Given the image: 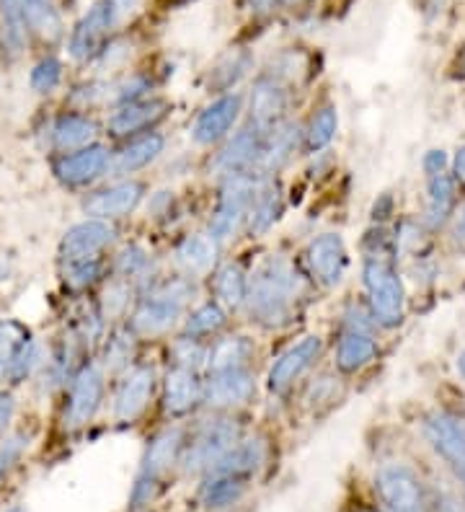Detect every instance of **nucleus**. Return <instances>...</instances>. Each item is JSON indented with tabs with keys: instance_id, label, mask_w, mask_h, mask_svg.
<instances>
[{
	"instance_id": "21",
	"label": "nucleus",
	"mask_w": 465,
	"mask_h": 512,
	"mask_svg": "<svg viewBox=\"0 0 465 512\" xmlns=\"http://www.w3.org/2000/svg\"><path fill=\"white\" fill-rule=\"evenodd\" d=\"M168 104L166 101L150 99V101H127L122 104V109L112 114L109 119V130L117 138H124V135H135V132H143L148 127H153L155 122H161L166 117Z\"/></svg>"
},
{
	"instance_id": "23",
	"label": "nucleus",
	"mask_w": 465,
	"mask_h": 512,
	"mask_svg": "<svg viewBox=\"0 0 465 512\" xmlns=\"http://www.w3.org/2000/svg\"><path fill=\"white\" fill-rule=\"evenodd\" d=\"M202 396V388H199L197 375L189 368H179L176 365L166 378V391H163V406H166L168 414H186Z\"/></svg>"
},
{
	"instance_id": "35",
	"label": "nucleus",
	"mask_w": 465,
	"mask_h": 512,
	"mask_svg": "<svg viewBox=\"0 0 465 512\" xmlns=\"http://www.w3.org/2000/svg\"><path fill=\"white\" fill-rule=\"evenodd\" d=\"M0 13H3V32L11 42L13 50H19L26 37L24 24V0H0Z\"/></svg>"
},
{
	"instance_id": "50",
	"label": "nucleus",
	"mask_w": 465,
	"mask_h": 512,
	"mask_svg": "<svg viewBox=\"0 0 465 512\" xmlns=\"http://www.w3.org/2000/svg\"><path fill=\"white\" fill-rule=\"evenodd\" d=\"M455 179H458L460 184H465V145L463 148H458V153H455Z\"/></svg>"
},
{
	"instance_id": "42",
	"label": "nucleus",
	"mask_w": 465,
	"mask_h": 512,
	"mask_svg": "<svg viewBox=\"0 0 465 512\" xmlns=\"http://www.w3.org/2000/svg\"><path fill=\"white\" fill-rule=\"evenodd\" d=\"M99 269H101L99 259H88V262L70 264L68 282L73 285V288H86V285H91V282L99 277Z\"/></svg>"
},
{
	"instance_id": "46",
	"label": "nucleus",
	"mask_w": 465,
	"mask_h": 512,
	"mask_svg": "<svg viewBox=\"0 0 465 512\" xmlns=\"http://www.w3.org/2000/svg\"><path fill=\"white\" fill-rule=\"evenodd\" d=\"M445 166H447L445 150H429L427 156H424V171H427L429 176L445 174Z\"/></svg>"
},
{
	"instance_id": "4",
	"label": "nucleus",
	"mask_w": 465,
	"mask_h": 512,
	"mask_svg": "<svg viewBox=\"0 0 465 512\" xmlns=\"http://www.w3.org/2000/svg\"><path fill=\"white\" fill-rule=\"evenodd\" d=\"M194 288L192 282L186 280H174L163 282L161 288L155 290L150 298H145L140 306H137L135 316H132V329L143 337H155V334H163L179 319L181 308L189 298H192Z\"/></svg>"
},
{
	"instance_id": "25",
	"label": "nucleus",
	"mask_w": 465,
	"mask_h": 512,
	"mask_svg": "<svg viewBox=\"0 0 465 512\" xmlns=\"http://www.w3.org/2000/svg\"><path fill=\"white\" fill-rule=\"evenodd\" d=\"M378 347L372 342V337L367 331L349 329L344 337L339 339V350H336V365H339L341 373H357V370L365 368L375 357Z\"/></svg>"
},
{
	"instance_id": "11",
	"label": "nucleus",
	"mask_w": 465,
	"mask_h": 512,
	"mask_svg": "<svg viewBox=\"0 0 465 512\" xmlns=\"http://www.w3.org/2000/svg\"><path fill=\"white\" fill-rule=\"evenodd\" d=\"M37 360V347L29 339V331L16 321L0 324V378L21 381Z\"/></svg>"
},
{
	"instance_id": "52",
	"label": "nucleus",
	"mask_w": 465,
	"mask_h": 512,
	"mask_svg": "<svg viewBox=\"0 0 465 512\" xmlns=\"http://www.w3.org/2000/svg\"><path fill=\"white\" fill-rule=\"evenodd\" d=\"M458 370H460V375H465V350L458 355Z\"/></svg>"
},
{
	"instance_id": "44",
	"label": "nucleus",
	"mask_w": 465,
	"mask_h": 512,
	"mask_svg": "<svg viewBox=\"0 0 465 512\" xmlns=\"http://www.w3.org/2000/svg\"><path fill=\"white\" fill-rule=\"evenodd\" d=\"M130 360V339L124 334H117V337L109 342V350H106V363L109 368H117V365L127 363Z\"/></svg>"
},
{
	"instance_id": "29",
	"label": "nucleus",
	"mask_w": 465,
	"mask_h": 512,
	"mask_svg": "<svg viewBox=\"0 0 465 512\" xmlns=\"http://www.w3.org/2000/svg\"><path fill=\"white\" fill-rule=\"evenodd\" d=\"M161 150H163V138L153 132V135H145V138L127 145V148L117 156L114 166H117L119 174H132V171L145 169L148 163H153L155 158L161 156Z\"/></svg>"
},
{
	"instance_id": "53",
	"label": "nucleus",
	"mask_w": 465,
	"mask_h": 512,
	"mask_svg": "<svg viewBox=\"0 0 465 512\" xmlns=\"http://www.w3.org/2000/svg\"><path fill=\"white\" fill-rule=\"evenodd\" d=\"M8 512H24V510H21V507H13V510H8Z\"/></svg>"
},
{
	"instance_id": "22",
	"label": "nucleus",
	"mask_w": 465,
	"mask_h": 512,
	"mask_svg": "<svg viewBox=\"0 0 465 512\" xmlns=\"http://www.w3.org/2000/svg\"><path fill=\"white\" fill-rule=\"evenodd\" d=\"M261 150H264V140H261V132L256 130H243L238 132L236 138L230 140L223 148V153L215 158V169L223 171V174H241L246 166H251L254 161L261 158Z\"/></svg>"
},
{
	"instance_id": "24",
	"label": "nucleus",
	"mask_w": 465,
	"mask_h": 512,
	"mask_svg": "<svg viewBox=\"0 0 465 512\" xmlns=\"http://www.w3.org/2000/svg\"><path fill=\"white\" fill-rule=\"evenodd\" d=\"M261 463H264V443H261V440H248V443L233 445V448L212 466L210 474L236 476V479L248 481Z\"/></svg>"
},
{
	"instance_id": "5",
	"label": "nucleus",
	"mask_w": 465,
	"mask_h": 512,
	"mask_svg": "<svg viewBox=\"0 0 465 512\" xmlns=\"http://www.w3.org/2000/svg\"><path fill=\"white\" fill-rule=\"evenodd\" d=\"M256 200V184L254 179H248L243 174H233L228 179V184L220 192V202H217V210L212 215L210 223V236L215 241H223V238L233 236L246 213L254 207Z\"/></svg>"
},
{
	"instance_id": "31",
	"label": "nucleus",
	"mask_w": 465,
	"mask_h": 512,
	"mask_svg": "<svg viewBox=\"0 0 465 512\" xmlns=\"http://www.w3.org/2000/svg\"><path fill=\"white\" fill-rule=\"evenodd\" d=\"M254 355V344L246 337H230L220 339L210 352V373H220V370L246 368L248 357Z\"/></svg>"
},
{
	"instance_id": "17",
	"label": "nucleus",
	"mask_w": 465,
	"mask_h": 512,
	"mask_svg": "<svg viewBox=\"0 0 465 512\" xmlns=\"http://www.w3.org/2000/svg\"><path fill=\"white\" fill-rule=\"evenodd\" d=\"M140 200H143V187L137 182H122L91 194V197L83 202V210H86L88 215H93L96 220L124 218V215H130L132 210L140 205Z\"/></svg>"
},
{
	"instance_id": "37",
	"label": "nucleus",
	"mask_w": 465,
	"mask_h": 512,
	"mask_svg": "<svg viewBox=\"0 0 465 512\" xmlns=\"http://www.w3.org/2000/svg\"><path fill=\"white\" fill-rule=\"evenodd\" d=\"M292 148H295V135H292V127H282V130L274 132L272 143L269 148L261 150V166H267V169H279L282 163L290 158Z\"/></svg>"
},
{
	"instance_id": "12",
	"label": "nucleus",
	"mask_w": 465,
	"mask_h": 512,
	"mask_svg": "<svg viewBox=\"0 0 465 512\" xmlns=\"http://www.w3.org/2000/svg\"><path fill=\"white\" fill-rule=\"evenodd\" d=\"M305 262H308L310 272L323 285H336L341 282L344 272H347V246L344 238L336 233H323L316 241H310L308 251H305Z\"/></svg>"
},
{
	"instance_id": "49",
	"label": "nucleus",
	"mask_w": 465,
	"mask_h": 512,
	"mask_svg": "<svg viewBox=\"0 0 465 512\" xmlns=\"http://www.w3.org/2000/svg\"><path fill=\"white\" fill-rule=\"evenodd\" d=\"M453 238H455V244L463 246V249H465V205L460 207L458 218H455V225H453Z\"/></svg>"
},
{
	"instance_id": "16",
	"label": "nucleus",
	"mask_w": 465,
	"mask_h": 512,
	"mask_svg": "<svg viewBox=\"0 0 465 512\" xmlns=\"http://www.w3.org/2000/svg\"><path fill=\"white\" fill-rule=\"evenodd\" d=\"M106 166H109V150L104 145H86L70 156H62L55 166V174L60 176V182L70 184V187H83V184L99 179Z\"/></svg>"
},
{
	"instance_id": "30",
	"label": "nucleus",
	"mask_w": 465,
	"mask_h": 512,
	"mask_svg": "<svg viewBox=\"0 0 465 512\" xmlns=\"http://www.w3.org/2000/svg\"><path fill=\"white\" fill-rule=\"evenodd\" d=\"M455 205V182L447 174L429 176V197H427V223L432 228L442 225L447 215L453 213Z\"/></svg>"
},
{
	"instance_id": "47",
	"label": "nucleus",
	"mask_w": 465,
	"mask_h": 512,
	"mask_svg": "<svg viewBox=\"0 0 465 512\" xmlns=\"http://www.w3.org/2000/svg\"><path fill=\"white\" fill-rule=\"evenodd\" d=\"M21 448H24V443H21V440H11V443H6L3 448H0V476L11 469V463L19 458Z\"/></svg>"
},
{
	"instance_id": "13",
	"label": "nucleus",
	"mask_w": 465,
	"mask_h": 512,
	"mask_svg": "<svg viewBox=\"0 0 465 512\" xmlns=\"http://www.w3.org/2000/svg\"><path fill=\"white\" fill-rule=\"evenodd\" d=\"M321 350H323L321 337H305L300 339L298 344H292L290 350L279 357L277 363L272 365V370H269V388L277 391V394L287 391V388L298 381L300 375H303L310 365L316 363Z\"/></svg>"
},
{
	"instance_id": "6",
	"label": "nucleus",
	"mask_w": 465,
	"mask_h": 512,
	"mask_svg": "<svg viewBox=\"0 0 465 512\" xmlns=\"http://www.w3.org/2000/svg\"><path fill=\"white\" fill-rule=\"evenodd\" d=\"M375 489H378L380 500L391 512H424L427 502H424L422 481L416 479V474L401 463H391L383 466L375 476Z\"/></svg>"
},
{
	"instance_id": "7",
	"label": "nucleus",
	"mask_w": 465,
	"mask_h": 512,
	"mask_svg": "<svg viewBox=\"0 0 465 512\" xmlns=\"http://www.w3.org/2000/svg\"><path fill=\"white\" fill-rule=\"evenodd\" d=\"M181 443H184V438H181L179 427L163 430L161 435L150 443L148 453H145L143 469H140V476H137L132 500L135 502L150 500V494H153V487L158 484V479H161L171 466H174L176 456H179V450H181Z\"/></svg>"
},
{
	"instance_id": "18",
	"label": "nucleus",
	"mask_w": 465,
	"mask_h": 512,
	"mask_svg": "<svg viewBox=\"0 0 465 512\" xmlns=\"http://www.w3.org/2000/svg\"><path fill=\"white\" fill-rule=\"evenodd\" d=\"M429 443L455 471L465 466V427L447 414H434L424 422Z\"/></svg>"
},
{
	"instance_id": "48",
	"label": "nucleus",
	"mask_w": 465,
	"mask_h": 512,
	"mask_svg": "<svg viewBox=\"0 0 465 512\" xmlns=\"http://www.w3.org/2000/svg\"><path fill=\"white\" fill-rule=\"evenodd\" d=\"M13 412H16V404H13L11 394H0V435L6 432L8 422L13 419Z\"/></svg>"
},
{
	"instance_id": "28",
	"label": "nucleus",
	"mask_w": 465,
	"mask_h": 512,
	"mask_svg": "<svg viewBox=\"0 0 465 512\" xmlns=\"http://www.w3.org/2000/svg\"><path fill=\"white\" fill-rule=\"evenodd\" d=\"M215 254V238L202 236V233L184 238L176 249V259L186 272H207L215 264Z\"/></svg>"
},
{
	"instance_id": "45",
	"label": "nucleus",
	"mask_w": 465,
	"mask_h": 512,
	"mask_svg": "<svg viewBox=\"0 0 465 512\" xmlns=\"http://www.w3.org/2000/svg\"><path fill=\"white\" fill-rule=\"evenodd\" d=\"M145 264V254L140 249H127L122 256H119V272L130 277L135 275L137 269Z\"/></svg>"
},
{
	"instance_id": "40",
	"label": "nucleus",
	"mask_w": 465,
	"mask_h": 512,
	"mask_svg": "<svg viewBox=\"0 0 465 512\" xmlns=\"http://www.w3.org/2000/svg\"><path fill=\"white\" fill-rule=\"evenodd\" d=\"M130 285L122 280L112 282L109 288H106L104 293V313L109 316V319H117V316H122L124 311H127V306H130Z\"/></svg>"
},
{
	"instance_id": "38",
	"label": "nucleus",
	"mask_w": 465,
	"mask_h": 512,
	"mask_svg": "<svg viewBox=\"0 0 465 512\" xmlns=\"http://www.w3.org/2000/svg\"><path fill=\"white\" fill-rule=\"evenodd\" d=\"M60 78H62L60 60H55V57H44L42 63H37L34 65V70H31V88L39 91V94H50L52 88L60 83Z\"/></svg>"
},
{
	"instance_id": "3",
	"label": "nucleus",
	"mask_w": 465,
	"mask_h": 512,
	"mask_svg": "<svg viewBox=\"0 0 465 512\" xmlns=\"http://www.w3.org/2000/svg\"><path fill=\"white\" fill-rule=\"evenodd\" d=\"M365 290L370 298V308L375 321L383 326H398L406 306V290L401 275L383 254H370L365 259Z\"/></svg>"
},
{
	"instance_id": "20",
	"label": "nucleus",
	"mask_w": 465,
	"mask_h": 512,
	"mask_svg": "<svg viewBox=\"0 0 465 512\" xmlns=\"http://www.w3.org/2000/svg\"><path fill=\"white\" fill-rule=\"evenodd\" d=\"M285 109L287 91L282 86V81L274 73L267 75V78H261L254 88V96H251V119H254L256 130L264 132L277 125V119L282 117Z\"/></svg>"
},
{
	"instance_id": "51",
	"label": "nucleus",
	"mask_w": 465,
	"mask_h": 512,
	"mask_svg": "<svg viewBox=\"0 0 465 512\" xmlns=\"http://www.w3.org/2000/svg\"><path fill=\"white\" fill-rule=\"evenodd\" d=\"M437 512H465V507L458 500H453V497H442Z\"/></svg>"
},
{
	"instance_id": "9",
	"label": "nucleus",
	"mask_w": 465,
	"mask_h": 512,
	"mask_svg": "<svg viewBox=\"0 0 465 512\" xmlns=\"http://www.w3.org/2000/svg\"><path fill=\"white\" fill-rule=\"evenodd\" d=\"M104 396V373L96 365H86L81 373L73 378L70 386L68 409H65V427H83L91 422Z\"/></svg>"
},
{
	"instance_id": "26",
	"label": "nucleus",
	"mask_w": 465,
	"mask_h": 512,
	"mask_svg": "<svg viewBox=\"0 0 465 512\" xmlns=\"http://www.w3.org/2000/svg\"><path fill=\"white\" fill-rule=\"evenodd\" d=\"M96 138V122L83 114H65L52 127V145L57 150H81Z\"/></svg>"
},
{
	"instance_id": "27",
	"label": "nucleus",
	"mask_w": 465,
	"mask_h": 512,
	"mask_svg": "<svg viewBox=\"0 0 465 512\" xmlns=\"http://www.w3.org/2000/svg\"><path fill=\"white\" fill-rule=\"evenodd\" d=\"M24 24L26 32L37 34L47 42L62 34V19L52 0H24Z\"/></svg>"
},
{
	"instance_id": "54",
	"label": "nucleus",
	"mask_w": 465,
	"mask_h": 512,
	"mask_svg": "<svg viewBox=\"0 0 465 512\" xmlns=\"http://www.w3.org/2000/svg\"><path fill=\"white\" fill-rule=\"evenodd\" d=\"M285 3H300V0H285Z\"/></svg>"
},
{
	"instance_id": "1",
	"label": "nucleus",
	"mask_w": 465,
	"mask_h": 512,
	"mask_svg": "<svg viewBox=\"0 0 465 512\" xmlns=\"http://www.w3.org/2000/svg\"><path fill=\"white\" fill-rule=\"evenodd\" d=\"M300 293V280L287 262H267L251 285V313L261 324H285Z\"/></svg>"
},
{
	"instance_id": "34",
	"label": "nucleus",
	"mask_w": 465,
	"mask_h": 512,
	"mask_svg": "<svg viewBox=\"0 0 465 512\" xmlns=\"http://www.w3.org/2000/svg\"><path fill=\"white\" fill-rule=\"evenodd\" d=\"M225 326V311L217 303H205L199 306L197 311L189 316L186 321V339H199V337H210L215 331H220Z\"/></svg>"
},
{
	"instance_id": "19",
	"label": "nucleus",
	"mask_w": 465,
	"mask_h": 512,
	"mask_svg": "<svg viewBox=\"0 0 465 512\" xmlns=\"http://www.w3.org/2000/svg\"><path fill=\"white\" fill-rule=\"evenodd\" d=\"M251 396H254V375L246 368L210 373V381L205 386V399L212 406L246 404Z\"/></svg>"
},
{
	"instance_id": "43",
	"label": "nucleus",
	"mask_w": 465,
	"mask_h": 512,
	"mask_svg": "<svg viewBox=\"0 0 465 512\" xmlns=\"http://www.w3.org/2000/svg\"><path fill=\"white\" fill-rule=\"evenodd\" d=\"M174 355L179 368H189V370H194L202 360H205V350L199 347L197 339H184V342L176 344Z\"/></svg>"
},
{
	"instance_id": "15",
	"label": "nucleus",
	"mask_w": 465,
	"mask_h": 512,
	"mask_svg": "<svg viewBox=\"0 0 465 512\" xmlns=\"http://www.w3.org/2000/svg\"><path fill=\"white\" fill-rule=\"evenodd\" d=\"M153 383V368H148V365L132 368L117 391L114 417H117L119 422H135V419L145 412V406H148L150 396H153Z\"/></svg>"
},
{
	"instance_id": "36",
	"label": "nucleus",
	"mask_w": 465,
	"mask_h": 512,
	"mask_svg": "<svg viewBox=\"0 0 465 512\" xmlns=\"http://www.w3.org/2000/svg\"><path fill=\"white\" fill-rule=\"evenodd\" d=\"M336 135V109L334 107H323L316 117L310 119L308 127V148L310 150H321L334 140Z\"/></svg>"
},
{
	"instance_id": "2",
	"label": "nucleus",
	"mask_w": 465,
	"mask_h": 512,
	"mask_svg": "<svg viewBox=\"0 0 465 512\" xmlns=\"http://www.w3.org/2000/svg\"><path fill=\"white\" fill-rule=\"evenodd\" d=\"M143 8V0H96L88 13L78 21L70 37V55L75 60H88L101 50V44L114 29L132 21Z\"/></svg>"
},
{
	"instance_id": "41",
	"label": "nucleus",
	"mask_w": 465,
	"mask_h": 512,
	"mask_svg": "<svg viewBox=\"0 0 465 512\" xmlns=\"http://www.w3.org/2000/svg\"><path fill=\"white\" fill-rule=\"evenodd\" d=\"M246 68H248L246 55H228L223 63L212 70V75H215L217 86L228 88V86H233V83H236L243 73H246Z\"/></svg>"
},
{
	"instance_id": "14",
	"label": "nucleus",
	"mask_w": 465,
	"mask_h": 512,
	"mask_svg": "<svg viewBox=\"0 0 465 512\" xmlns=\"http://www.w3.org/2000/svg\"><path fill=\"white\" fill-rule=\"evenodd\" d=\"M243 101L238 94L220 96L217 101H212L205 112L199 114L197 122L192 127V138L199 145H212L220 138H225L230 132V127L236 125L238 114H241Z\"/></svg>"
},
{
	"instance_id": "32",
	"label": "nucleus",
	"mask_w": 465,
	"mask_h": 512,
	"mask_svg": "<svg viewBox=\"0 0 465 512\" xmlns=\"http://www.w3.org/2000/svg\"><path fill=\"white\" fill-rule=\"evenodd\" d=\"M246 481L236 479V476H223V474H210V481L202 489V502L212 510L228 507L233 502L241 500V494L246 492Z\"/></svg>"
},
{
	"instance_id": "33",
	"label": "nucleus",
	"mask_w": 465,
	"mask_h": 512,
	"mask_svg": "<svg viewBox=\"0 0 465 512\" xmlns=\"http://www.w3.org/2000/svg\"><path fill=\"white\" fill-rule=\"evenodd\" d=\"M215 290L220 303L230 308H238L246 300V275H243V269L238 264H228L217 272L215 277Z\"/></svg>"
},
{
	"instance_id": "8",
	"label": "nucleus",
	"mask_w": 465,
	"mask_h": 512,
	"mask_svg": "<svg viewBox=\"0 0 465 512\" xmlns=\"http://www.w3.org/2000/svg\"><path fill=\"white\" fill-rule=\"evenodd\" d=\"M238 440V427L230 419H217L207 422L192 440V448L186 450L184 466L186 471H202L212 469L220 458L228 453Z\"/></svg>"
},
{
	"instance_id": "10",
	"label": "nucleus",
	"mask_w": 465,
	"mask_h": 512,
	"mask_svg": "<svg viewBox=\"0 0 465 512\" xmlns=\"http://www.w3.org/2000/svg\"><path fill=\"white\" fill-rule=\"evenodd\" d=\"M114 231L104 220H83V223L73 225L60 244L62 262L78 264L88 262V259H99L101 251L112 244Z\"/></svg>"
},
{
	"instance_id": "39",
	"label": "nucleus",
	"mask_w": 465,
	"mask_h": 512,
	"mask_svg": "<svg viewBox=\"0 0 465 512\" xmlns=\"http://www.w3.org/2000/svg\"><path fill=\"white\" fill-rule=\"evenodd\" d=\"M277 218H279V194L267 192L259 202H256L254 215H251V228H254L256 233H264L272 228Z\"/></svg>"
}]
</instances>
